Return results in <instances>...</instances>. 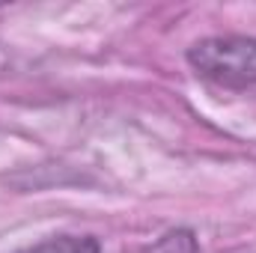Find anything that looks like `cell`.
Here are the masks:
<instances>
[{
    "mask_svg": "<svg viewBox=\"0 0 256 253\" xmlns=\"http://www.w3.org/2000/svg\"><path fill=\"white\" fill-rule=\"evenodd\" d=\"M196 74L220 86L256 84V39L254 36H208L194 42L185 54Z\"/></svg>",
    "mask_w": 256,
    "mask_h": 253,
    "instance_id": "1",
    "label": "cell"
},
{
    "mask_svg": "<svg viewBox=\"0 0 256 253\" xmlns=\"http://www.w3.org/2000/svg\"><path fill=\"white\" fill-rule=\"evenodd\" d=\"M15 253H102V244L92 236H54Z\"/></svg>",
    "mask_w": 256,
    "mask_h": 253,
    "instance_id": "2",
    "label": "cell"
}]
</instances>
